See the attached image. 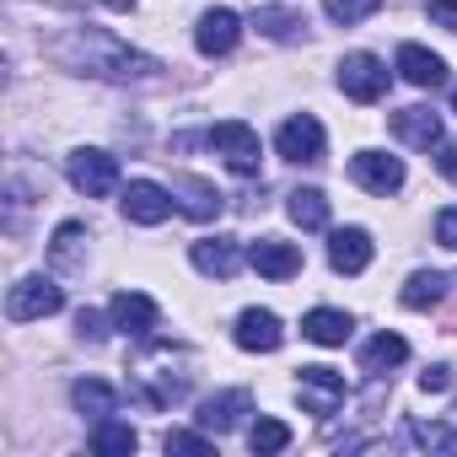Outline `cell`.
<instances>
[{"mask_svg": "<svg viewBox=\"0 0 457 457\" xmlns=\"http://www.w3.org/2000/svg\"><path fill=\"white\" fill-rule=\"evenodd\" d=\"M54 60L65 71H81V76H97V81H156L162 65L129 44H119L113 33L103 28H71L60 44H54Z\"/></svg>", "mask_w": 457, "mask_h": 457, "instance_id": "1", "label": "cell"}, {"mask_svg": "<svg viewBox=\"0 0 457 457\" xmlns=\"http://www.w3.org/2000/svg\"><path fill=\"white\" fill-rule=\"evenodd\" d=\"M60 307H65V291H60L49 275H28V280H17L12 296H6L12 323H38V318H54Z\"/></svg>", "mask_w": 457, "mask_h": 457, "instance_id": "2", "label": "cell"}, {"mask_svg": "<svg viewBox=\"0 0 457 457\" xmlns=\"http://www.w3.org/2000/svg\"><path fill=\"white\" fill-rule=\"evenodd\" d=\"M210 145L226 156V167H232L237 178H253V172H259V162H264V151H259V135H253L243 119H220V124L210 129Z\"/></svg>", "mask_w": 457, "mask_h": 457, "instance_id": "3", "label": "cell"}, {"mask_svg": "<svg viewBox=\"0 0 457 457\" xmlns=\"http://www.w3.org/2000/svg\"><path fill=\"white\" fill-rule=\"evenodd\" d=\"M296 393H302V409L307 414H318V420H328V414H339V403H345V371H334V366H302L296 371Z\"/></svg>", "mask_w": 457, "mask_h": 457, "instance_id": "4", "label": "cell"}, {"mask_svg": "<svg viewBox=\"0 0 457 457\" xmlns=\"http://www.w3.org/2000/svg\"><path fill=\"white\" fill-rule=\"evenodd\" d=\"M339 92L350 103H382L387 97V65L377 54H345L339 60Z\"/></svg>", "mask_w": 457, "mask_h": 457, "instance_id": "5", "label": "cell"}, {"mask_svg": "<svg viewBox=\"0 0 457 457\" xmlns=\"http://www.w3.org/2000/svg\"><path fill=\"white\" fill-rule=\"evenodd\" d=\"M65 172H71V183H76V188H81L87 199H108V194L119 188V162H113L108 151H92V145L71 151Z\"/></svg>", "mask_w": 457, "mask_h": 457, "instance_id": "6", "label": "cell"}, {"mask_svg": "<svg viewBox=\"0 0 457 457\" xmlns=\"http://www.w3.org/2000/svg\"><path fill=\"white\" fill-rule=\"evenodd\" d=\"M323 124L312 119V113H291L286 124H280V135H275V151L286 156V162H296V167H312V162H323Z\"/></svg>", "mask_w": 457, "mask_h": 457, "instance_id": "7", "label": "cell"}, {"mask_svg": "<svg viewBox=\"0 0 457 457\" xmlns=\"http://www.w3.org/2000/svg\"><path fill=\"white\" fill-rule=\"evenodd\" d=\"M237 38H243V17H237L232 6L204 12V17H199V28H194V44H199V54H204V60L232 54V49H237Z\"/></svg>", "mask_w": 457, "mask_h": 457, "instance_id": "8", "label": "cell"}, {"mask_svg": "<svg viewBox=\"0 0 457 457\" xmlns=\"http://www.w3.org/2000/svg\"><path fill=\"white\" fill-rule=\"evenodd\" d=\"M350 178H355L366 194H398V188H403V162L387 156V151H355V156H350Z\"/></svg>", "mask_w": 457, "mask_h": 457, "instance_id": "9", "label": "cell"}, {"mask_svg": "<svg viewBox=\"0 0 457 457\" xmlns=\"http://www.w3.org/2000/svg\"><path fill=\"white\" fill-rule=\"evenodd\" d=\"M119 204H124V220H135V226H162V220L172 215V188H162V183H151V178H135Z\"/></svg>", "mask_w": 457, "mask_h": 457, "instance_id": "10", "label": "cell"}, {"mask_svg": "<svg viewBox=\"0 0 457 457\" xmlns=\"http://www.w3.org/2000/svg\"><path fill=\"white\" fill-rule=\"evenodd\" d=\"M232 339L248 350V355H275L280 345H286V323L270 312V307H248L243 318H237V328H232Z\"/></svg>", "mask_w": 457, "mask_h": 457, "instance_id": "11", "label": "cell"}, {"mask_svg": "<svg viewBox=\"0 0 457 457\" xmlns=\"http://www.w3.org/2000/svg\"><path fill=\"white\" fill-rule=\"evenodd\" d=\"M253 409V398L243 393V387H232V393H215V398H204L199 403V430H210V436H226V430H237L243 425V414Z\"/></svg>", "mask_w": 457, "mask_h": 457, "instance_id": "12", "label": "cell"}, {"mask_svg": "<svg viewBox=\"0 0 457 457\" xmlns=\"http://www.w3.org/2000/svg\"><path fill=\"white\" fill-rule=\"evenodd\" d=\"M248 264L264 280H291V275H302V248L296 243H280V237H259L248 248Z\"/></svg>", "mask_w": 457, "mask_h": 457, "instance_id": "13", "label": "cell"}, {"mask_svg": "<svg viewBox=\"0 0 457 457\" xmlns=\"http://www.w3.org/2000/svg\"><path fill=\"white\" fill-rule=\"evenodd\" d=\"M108 318H113V328L124 334V339H145L151 328H156V302L151 296H140V291H119L113 296V307H108Z\"/></svg>", "mask_w": 457, "mask_h": 457, "instance_id": "14", "label": "cell"}, {"mask_svg": "<svg viewBox=\"0 0 457 457\" xmlns=\"http://www.w3.org/2000/svg\"><path fill=\"white\" fill-rule=\"evenodd\" d=\"M172 199H178V210H183V215H194V220H210V215H220V188H215L210 178L172 172Z\"/></svg>", "mask_w": 457, "mask_h": 457, "instance_id": "15", "label": "cell"}, {"mask_svg": "<svg viewBox=\"0 0 457 457\" xmlns=\"http://www.w3.org/2000/svg\"><path fill=\"white\" fill-rule=\"evenodd\" d=\"M398 76L409 87H420V92H436V87H446V60L430 54V49H420V44H403L398 49Z\"/></svg>", "mask_w": 457, "mask_h": 457, "instance_id": "16", "label": "cell"}, {"mask_svg": "<svg viewBox=\"0 0 457 457\" xmlns=\"http://www.w3.org/2000/svg\"><path fill=\"white\" fill-rule=\"evenodd\" d=\"M393 135L403 145H414V151H430V145H441V113L436 108H398L393 113Z\"/></svg>", "mask_w": 457, "mask_h": 457, "instance_id": "17", "label": "cell"}, {"mask_svg": "<svg viewBox=\"0 0 457 457\" xmlns=\"http://www.w3.org/2000/svg\"><path fill=\"white\" fill-rule=\"evenodd\" d=\"M194 270L199 275H210V280H232L237 275V264H243V253H237V243L232 237H204V243H194Z\"/></svg>", "mask_w": 457, "mask_h": 457, "instance_id": "18", "label": "cell"}, {"mask_svg": "<svg viewBox=\"0 0 457 457\" xmlns=\"http://www.w3.org/2000/svg\"><path fill=\"white\" fill-rule=\"evenodd\" d=\"M328 264H334L339 275H361V270L371 264V237L361 232V226L334 232V237H328Z\"/></svg>", "mask_w": 457, "mask_h": 457, "instance_id": "19", "label": "cell"}, {"mask_svg": "<svg viewBox=\"0 0 457 457\" xmlns=\"http://www.w3.org/2000/svg\"><path fill=\"white\" fill-rule=\"evenodd\" d=\"M302 334L312 339V345H345L350 334H355V323H350V312H334V307H312L307 318H302Z\"/></svg>", "mask_w": 457, "mask_h": 457, "instance_id": "20", "label": "cell"}, {"mask_svg": "<svg viewBox=\"0 0 457 457\" xmlns=\"http://www.w3.org/2000/svg\"><path fill=\"white\" fill-rule=\"evenodd\" d=\"M403 361H409V339H398V334H377L361 345V371H371V377H382Z\"/></svg>", "mask_w": 457, "mask_h": 457, "instance_id": "21", "label": "cell"}, {"mask_svg": "<svg viewBox=\"0 0 457 457\" xmlns=\"http://www.w3.org/2000/svg\"><path fill=\"white\" fill-rule=\"evenodd\" d=\"M446 286H452V280H446L441 270H420V275H409V286L398 291V302H403L409 312H430V307L446 296Z\"/></svg>", "mask_w": 457, "mask_h": 457, "instance_id": "22", "label": "cell"}, {"mask_svg": "<svg viewBox=\"0 0 457 457\" xmlns=\"http://www.w3.org/2000/svg\"><path fill=\"white\" fill-rule=\"evenodd\" d=\"M286 215L302 226V232H323V226H328V194L323 188H296L286 199Z\"/></svg>", "mask_w": 457, "mask_h": 457, "instance_id": "23", "label": "cell"}, {"mask_svg": "<svg viewBox=\"0 0 457 457\" xmlns=\"http://www.w3.org/2000/svg\"><path fill=\"white\" fill-rule=\"evenodd\" d=\"M71 403H76L81 414H92V420H108V414L119 409V393H113L108 382H97V377H81V382L71 387Z\"/></svg>", "mask_w": 457, "mask_h": 457, "instance_id": "24", "label": "cell"}, {"mask_svg": "<svg viewBox=\"0 0 457 457\" xmlns=\"http://www.w3.org/2000/svg\"><path fill=\"white\" fill-rule=\"evenodd\" d=\"M135 446H140L135 425H124V420H97V430H92V452H97V457H129Z\"/></svg>", "mask_w": 457, "mask_h": 457, "instance_id": "25", "label": "cell"}, {"mask_svg": "<svg viewBox=\"0 0 457 457\" xmlns=\"http://www.w3.org/2000/svg\"><path fill=\"white\" fill-rule=\"evenodd\" d=\"M253 28H259L264 38H275V44H291V38H302V33H307V17H296V12H275V6H264V12L253 17Z\"/></svg>", "mask_w": 457, "mask_h": 457, "instance_id": "26", "label": "cell"}, {"mask_svg": "<svg viewBox=\"0 0 457 457\" xmlns=\"http://www.w3.org/2000/svg\"><path fill=\"white\" fill-rule=\"evenodd\" d=\"M248 446H253L259 457H270V452H286V446H291V425H286V420H270V414H259V420L248 425Z\"/></svg>", "mask_w": 457, "mask_h": 457, "instance_id": "27", "label": "cell"}, {"mask_svg": "<svg viewBox=\"0 0 457 457\" xmlns=\"http://www.w3.org/2000/svg\"><path fill=\"white\" fill-rule=\"evenodd\" d=\"M414 441L430 446V452H457V403L446 420H430V425H414Z\"/></svg>", "mask_w": 457, "mask_h": 457, "instance_id": "28", "label": "cell"}, {"mask_svg": "<svg viewBox=\"0 0 457 457\" xmlns=\"http://www.w3.org/2000/svg\"><path fill=\"white\" fill-rule=\"evenodd\" d=\"M81 243H87V226H81V220H65L60 232H54V248H49V253H54V264H60V270H76Z\"/></svg>", "mask_w": 457, "mask_h": 457, "instance_id": "29", "label": "cell"}, {"mask_svg": "<svg viewBox=\"0 0 457 457\" xmlns=\"http://www.w3.org/2000/svg\"><path fill=\"white\" fill-rule=\"evenodd\" d=\"M377 6H382V0H323L328 22H339V28H355V22H366Z\"/></svg>", "mask_w": 457, "mask_h": 457, "instance_id": "30", "label": "cell"}, {"mask_svg": "<svg viewBox=\"0 0 457 457\" xmlns=\"http://www.w3.org/2000/svg\"><path fill=\"white\" fill-rule=\"evenodd\" d=\"M167 452H188V457H210V441L204 436H194V430H167V441H162Z\"/></svg>", "mask_w": 457, "mask_h": 457, "instance_id": "31", "label": "cell"}, {"mask_svg": "<svg viewBox=\"0 0 457 457\" xmlns=\"http://www.w3.org/2000/svg\"><path fill=\"white\" fill-rule=\"evenodd\" d=\"M452 382H457L452 366H425V371H420V393H446Z\"/></svg>", "mask_w": 457, "mask_h": 457, "instance_id": "32", "label": "cell"}, {"mask_svg": "<svg viewBox=\"0 0 457 457\" xmlns=\"http://www.w3.org/2000/svg\"><path fill=\"white\" fill-rule=\"evenodd\" d=\"M425 17H430L436 28H446V33H457V0H430V6H425Z\"/></svg>", "mask_w": 457, "mask_h": 457, "instance_id": "33", "label": "cell"}, {"mask_svg": "<svg viewBox=\"0 0 457 457\" xmlns=\"http://www.w3.org/2000/svg\"><path fill=\"white\" fill-rule=\"evenodd\" d=\"M436 243H441V248H457V204L436 215Z\"/></svg>", "mask_w": 457, "mask_h": 457, "instance_id": "34", "label": "cell"}, {"mask_svg": "<svg viewBox=\"0 0 457 457\" xmlns=\"http://www.w3.org/2000/svg\"><path fill=\"white\" fill-rule=\"evenodd\" d=\"M436 167H441V178L457 183V140H441V145H436Z\"/></svg>", "mask_w": 457, "mask_h": 457, "instance_id": "35", "label": "cell"}, {"mask_svg": "<svg viewBox=\"0 0 457 457\" xmlns=\"http://www.w3.org/2000/svg\"><path fill=\"white\" fill-rule=\"evenodd\" d=\"M76 328H81V339H103V318H97V312H81Z\"/></svg>", "mask_w": 457, "mask_h": 457, "instance_id": "36", "label": "cell"}, {"mask_svg": "<svg viewBox=\"0 0 457 457\" xmlns=\"http://www.w3.org/2000/svg\"><path fill=\"white\" fill-rule=\"evenodd\" d=\"M103 6H108V12H129V6H135V0H103Z\"/></svg>", "mask_w": 457, "mask_h": 457, "instance_id": "37", "label": "cell"}, {"mask_svg": "<svg viewBox=\"0 0 457 457\" xmlns=\"http://www.w3.org/2000/svg\"><path fill=\"white\" fill-rule=\"evenodd\" d=\"M452 113H457V87H452Z\"/></svg>", "mask_w": 457, "mask_h": 457, "instance_id": "38", "label": "cell"}]
</instances>
